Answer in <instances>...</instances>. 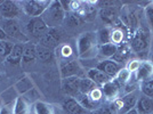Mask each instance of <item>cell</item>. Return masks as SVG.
Returning <instances> with one entry per match:
<instances>
[{"mask_svg": "<svg viewBox=\"0 0 153 114\" xmlns=\"http://www.w3.org/2000/svg\"><path fill=\"white\" fill-rule=\"evenodd\" d=\"M65 19V10L63 9V6L61 1H51V5L42 14V19L45 21L47 26L51 27H56L58 26L63 19Z\"/></svg>", "mask_w": 153, "mask_h": 114, "instance_id": "1", "label": "cell"}, {"mask_svg": "<svg viewBox=\"0 0 153 114\" xmlns=\"http://www.w3.org/2000/svg\"><path fill=\"white\" fill-rule=\"evenodd\" d=\"M98 50L95 33H85L78 39V53L81 58H91Z\"/></svg>", "mask_w": 153, "mask_h": 114, "instance_id": "2", "label": "cell"}, {"mask_svg": "<svg viewBox=\"0 0 153 114\" xmlns=\"http://www.w3.org/2000/svg\"><path fill=\"white\" fill-rule=\"evenodd\" d=\"M51 5V1H45V0H29V1H23L22 2V9L23 12L33 17H40V15L45 13V10Z\"/></svg>", "mask_w": 153, "mask_h": 114, "instance_id": "3", "label": "cell"}, {"mask_svg": "<svg viewBox=\"0 0 153 114\" xmlns=\"http://www.w3.org/2000/svg\"><path fill=\"white\" fill-rule=\"evenodd\" d=\"M0 25L5 31L7 37L16 39L21 42H27V38L22 32L21 26L16 19H2V23H0Z\"/></svg>", "mask_w": 153, "mask_h": 114, "instance_id": "4", "label": "cell"}, {"mask_svg": "<svg viewBox=\"0 0 153 114\" xmlns=\"http://www.w3.org/2000/svg\"><path fill=\"white\" fill-rule=\"evenodd\" d=\"M26 29H27V32L31 34L32 37L40 39L48 32L49 27L47 26L42 17H33L27 22Z\"/></svg>", "mask_w": 153, "mask_h": 114, "instance_id": "5", "label": "cell"}, {"mask_svg": "<svg viewBox=\"0 0 153 114\" xmlns=\"http://www.w3.org/2000/svg\"><path fill=\"white\" fill-rule=\"evenodd\" d=\"M21 13V7L16 1L6 0L0 5V15L2 19H16Z\"/></svg>", "mask_w": 153, "mask_h": 114, "instance_id": "6", "label": "cell"}, {"mask_svg": "<svg viewBox=\"0 0 153 114\" xmlns=\"http://www.w3.org/2000/svg\"><path fill=\"white\" fill-rule=\"evenodd\" d=\"M63 91L72 98L80 95V76H70L63 79L62 82Z\"/></svg>", "mask_w": 153, "mask_h": 114, "instance_id": "7", "label": "cell"}, {"mask_svg": "<svg viewBox=\"0 0 153 114\" xmlns=\"http://www.w3.org/2000/svg\"><path fill=\"white\" fill-rule=\"evenodd\" d=\"M149 47V33L144 31L136 32L131 40V48L136 53H142V51L146 50Z\"/></svg>", "mask_w": 153, "mask_h": 114, "instance_id": "8", "label": "cell"}, {"mask_svg": "<svg viewBox=\"0 0 153 114\" xmlns=\"http://www.w3.org/2000/svg\"><path fill=\"white\" fill-rule=\"evenodd\" d=\"M81 72V66L76 61H69L61 65V76L63 79L70 76H79Z\"/></svg>", "mask_w": 153, "mask_h": 114, "instance_id": "9", "label": "cell"}, {"mask_svg": "<svg viewBox=\"0 0 153 114\" xmlns=\"http://www.w3.org/2000/svg\"><path fill=\"white\" fill-rule=\"evenodd\" d=\"M119 83L114 81V80H110L108 82H106L104 86L101 87V90H102L103 96L108 99V101H115L117 97L119 95Z\"/></svg>", "mask_w": 153, "mask_h": 114, "instance_id": "10", "label": "cell"}, {"mask_svg": "<svg viewBox=\"0 0 153 114\" xmlns=\"http://www.w3.org/2000/svg\"><path fill=\"white\" fill-rule=\"evenodd\" d=\"M96 69L104 72L110 78L117 76L118 72L120 71V67H119L118 63H115L114 61H112V59H105V61L101 62L100 64H97Z\"/></svg>", "mask_w": 153, "mask_h": 114, "instance_id": "11", "label": "cell"}, {"mask_svg": "<svg viewBox=\"0 0 153 114\" xmlns=\"http://www.w3.org/2000/svg\"><path fill=\"white\" fill-rule=\"evenodd\" d=\"M63 106L64 112L66 114H85L87 111L79 104V101L72 98V97H69L66 98L65 101H63L62 104Z\"/></svg>", "mask_w": 153, "mask_h": 114, "instance_id": "12", "label": "cell"}, {"mask_svg": "<svg viewBox=\"0 0 153 114\" xmlns=\"http://www.w3.org/2000/svg\"><path fill=\"white\" fill-rule=\"evenodd\" d=\"M23 51H24V44H14L13 49L10 51V54L6 58L7 63L14 65V66H19L22 63V57H23Z\"/></svg>", "mask_w": 153, "mask_h": 114, "instance_id": "13", "label": "cell"}, {"mask_svg": "<svg viewBox=\"0 0 153 114\" xmlns=\"http://www.w3.org/2000/svg\"><path fill=\"white\" fill-rule=\"evenodd\" d=\"M14 114H31V104L23 96H17L13 104Z\"/></svg>", "mask_w": 153, "mask_h": 114, "instance_id": "14", "label": "cell"}, {"mask_svg": "<svg viewBox=\"0 0 153 114\" xmlns=\"http://www.w3.org/2000/svg\"><path fill=\"white\" fill-rule=\"evenodd\" d=\"M37 51H36V46L31 44H27L24 46V51H23V57H22V65L23 66H30L31 64L34 63L37 58Z\"/></svg>", "mask_w": 153, "mask_h": 114, "instance_id": "15", "label": "cell"}, {"mask_svg": "<svg viewBox=\"0 0 153 114\" xmlns=\"http://www.w3.org/2000/svg\"><path fill=\"white\" fill-rule=\"evenodd\" d=\"M87 78H89L90 80L95 83L96 86H100V87L104 86L105 83L108 82V81L111 80L110 76H108L104 72H102V71L97 70L96 67L95 69H90V70L88 71Z\"/></svg>", "mask_w": 153, "mask_h": 114, "instance_id": "16", "label": "cell"}, {"mask_svg": "<svg viewBox=\"0 0 153 114\" xmlns=\"http://www.w3.org/2000/svg\"><path fill=\"white\" fill-rule=\"evenodd\" d=\"M137 80L145 81L153 76V64L151 62H143L140 63V69L137 70Z\"/></svg>", "mask_w": 153, "mask_h": 114, "instance_id": "17", "label": "cell"}, {"mask_svg": "<svg viewBox=\"0 0 153 114\" xmlns=\"http://www.w3.org/2000/svg\"><path fill=\"white\" fill-rule=\"evenodd\" d=\"M32 88H34L33 87V83H32L31 79L29 78V76H23V78H21L17 82L14 84V89H15V91L17 93V95L19 96H22L26 94L29 90H31Z\"/></svg>", "mask_w": 153, "mask_h": 114, "instance_id": "18", "label": "cell"}, {"mask_svg": "<svg viewBox=\"0 0 153 114\" xmlns=\"http://www.w3.org/2000/svg\"><path fill=\"white\" fill-rule=\"evenodd\" d=\"M137 111L140 114H152L153 112V98L142 97L137 101Z\"/></svg>", "mask_w": 153, "mask_h": 114, "instance_id": "19", "label": "cell"}, {"mask_svg": "<svg viewBox=\"0 0 153 114\" xmlns=\"http://www.w3.org/2000/svg\"><path fill=\"white\" fill-rule=\"evenodd\" d=\"M100 17L103 22L112 24L118 19V13L113 7H108V8H101L100 10Z\"/></svg>", "mask_w": 153, "mask_h": 114, "instance_id": "20", "label": "cell"}, {"mask_svg": "<svg viewBox=\"0 0 153 114\" xmlns=\"http://www.w3.org/2000/svg\"><path fill=\"white\" fill-rule=\"evenodd\" d=\"M122 103H123V107H122V111L123 113H127L128 111H130V110H133L135 108V106L137 105V96L135 95V94H131V93H129L127 94L126 96H123L121 98Z\"/></svg>", "mask_w": 153, "mask_h": 114, "instance_id": "21", "label": "cell"}, {"mask_svg": "<svg viewBox=\"0 0 153 114\" xmlns=\"http://www.w3.org/2000/svg\"><path fill=\"white\" fill-rule=\"evenodd\" d=\"M117 50H118V46L113 44L112 42L98 46V53H100L103 57H105V58H111V57H113L115 54H117Z\"/></svg>", "mask_w": 153, "mask_h": 114, "instance_id": "22", "label": "cell"}, {"mask_svg": "<svg viewBox=\"0 0 153 114\" xmlns=\"http://www.w3.org/2000/svg\"><path fill=\"white\" fill-rule=\"evenodd\" d=\"M36 51H37V56L40 61L42 62H48L53 58V51L51 48H47L42 44H36Z\"/></svg>", "mask_w": 153, "mask_h": 114, "instance_id": "23", "label": "cell"}, {"mask_svg": "<svg viewBox=\"0 0 153 114\" xmlns=\"http://www.w3.org/2000/svg\"><path fill=\"white\" fill-rule=\"evenodd\" d=\"M79 104L82 106L86 111H94V110H97L98 107V103L94 101L91 98L89 97V95H79Z\"/></svg>", "mask_w": 153, "mask_h": 114, "instance_id": "24", "label": "cell"}, {"mask_svg": "<svg viewBox=\"0 0 153 114\" xmlns=\"http://www.w3.org/2000/svg\"><path fill=\"white\" fill-rule=\"evenodd\" d=\"M33 113L34 114H54V108L51 105L45 101H39L33 104Z\"/></svg>", "mask_w": 153, "mask_h": 114, "instance_id": "25", "label": "cell"}, {"mask_svg": "<svg viewBox=\"0 0 153 114\" xmlns=\"http://www.w3.org/2000/svg\"><path fill=\"white\" fill-rule=\"evenodd\" d=\"M96 88V84L89 78H80V95H88Z\"/></svg>", "mask_w": 153, "mask_h": 114, "instance_id": "26", "label": "cell"}, {"mask_svg": "<svg viewBox=\"0 0 153 114\" xmlns=\"http://www.w3.org/2000/svg\"><path fill=\"white\" fill-rule=\"evenodd\" d=\"M111 30L108 27H103L101 29L98 33L96 34V38H97V42H98V46L101 44H110L111 42Z\"/></svg>", "mask_w": 153, "mask_h": 114, "instance_id": "27", "label": "cell"}, {"mask_svg": "<svg viewBox=\"0 0 153 114\" xmlns=\"http://www.w3.org/2000/svg\"><path fill=\"white\" fill-rule=\"evenodd\" d=\"M121 21L122 23L125 24L126 26H128L129 29H131V30H134L137 27V24H138V22H137V17L135 16L134 13H131V12H128V13L123 14L121 17Z\"/></svg>", "mask_w": 153, "mask_h": 114, "instance_id": "28", "label": "cell"}, {"mask_svg": "<svg viewBox=\"0 0 153 114\" xmlns=\"http://www.w3.org/2000/svg\"><path fill=\"white\" fill-rule=\"evenodd\" d=\"M115 78H117L115 81L119 84H126L130 80V78H131V72L128 69H120V71L118 72V74H117Z\"/></svg>", "mask_w": 153, "mask_h": 114, "instance_id": "29", "label": "cell"}, {"mask_svg": "<svg viewBox=\"0 0 153 114\" xmlns=\"http://www.w3.org/2000/svg\"><path fill=\"white\" fill-rule=\"evenodd\" d=\"M140 90L145 95V97L153 98V79H149L145 81H142Z\"/></svg>", "mask_w": 153, "mask_h": 114, "instance_id": "30", "label": "cell"}, {"mask_svg": "<svg viewBox=\"0 0 153 114\" xmlns=\"http://www.w3.org/2000/svg\"><path fill=\"white\" fill-rule=\"evenodd\" d=\"M14 44L10 41H0V58H5L6 59L8 55L10 54V51L13 49Z\"/></svg>", "mask_w": 153, "mask_h": 114, "instance_id": "31", "label": "cell"}, {"mask_svg": "<svg viewBox=\"0 0 153 114\" xmlns=\"http://www.w3.org/2000/svg\"><path fill=\"white\" fill-rule=\"evenodd\" d=\"M129 54H130V50H129V48L126 47V46H123L121 48H118V50H117V54H115L114 56H113V59H114V62H123V61H126L129 56Z\"/></svg>", "mask_w": 153, "mask_h": 114, "instance_id": "32", "label": "cell"}, {"mask_svg": "<svg viewBox=\"0 0 153 114\" xmlns=\"http://www.w3.org/2000/svg\"><path fill=\"white\" fill-rule=\"evenodd\" d=\"M39 40H40V42H39V44H42V46H45V47H47V48H51H51H54V47H56L57 44H58L57 41L53 38L48 32L46 33L44 37H41Z\"/></svg>", "mask_w": 153, "mask_h": 114, "instance_id": "33", "label": "cell"}, {"mask_svg": "<svg viewBox=\"0 0 153 114\" xmlns=\"http://www.w3.org/2000/svg\"><path fill=\"white\" fill-rule=\"evenodd\" d=\"M22 96H23L30 104H36L37 101H40V94H39V91L36 88H32L31 90H29L26 94H24V95H22Z\"/></svg>", "mask_w": 153, "mask_h": 114, "instance_id": "34", "label": "cell"}, {"mask_svg": "<svg viewBox=\"0 0 153 114\" xmlns=\"http://www.w3.org/2000/svg\"><path fill=\"white\" fill-rule=\"evenodd\" d=\"M123 40V32L120 29H115L111 32V42L115 46L120 44Z\"/></svg>", "mask_w": 153, "mask_h": 114, "instance_id": "35", "label": "cell"}, {"mask_svg": "<svg viewBox=\"0 0 153 114\" xmlns=\"http://www.w3.org/2000/svg\"><path fill=\"white\" fill-rule=\"evenodd\" d=\"M145 17H146L147 24L150 26V29L153 31V2L147 5L145 8Z\"/></svg>", "mask_w": 153, "mask_h": 114, "instance_id": "36", "label": "cell"}, {"mask_svg": "<svg viewBox=\"0 0 153 114\" xmlns=\"http://www.w3.org/2000/svg\"><path fill=\"white\" fill-rule=\"evenodd\" d=\"M48 33H49V34H51V37L55 39L57 42H59V41L62 40V38H63V31H62V30H61L58 26L48 29Z\"/></svg>", "mask_w": 153, "mask_h": 114, "instance_id": "37", "label": "cell"}, {"mask_svg": "<svg viewBox=\"0 0 153 114\" xmlns=\"http://www.w3.org/2000/svg\"><path fill=\"white\" fill-rule=\"evenodd\" d=\"M88 95H89L90 98L94 101H96V103H100V101L103 98L102 90H101V88H97V87H96L94 90H91Z\"/></svg>", "mask_w": 153, "mask_h": 114, "instance_id": "38", "label": "cell"}, {"mask_svg": "<svg viewBox=\"0 0 153 114\" xmlns=\"http://www.w3.org/2000/svg\"><path fill=\"white\" fill-rule=\"evenodd\" d=\"M0 114H14L13 104H4L0 108Z\"/></svg>", "mask_w": 153, "mask_h": 114, "instance_id": "39", "label": "cell"}, {"mask_svg": "<svg viewBox=\"0 0 153 114\" xmlns=\"http://www.w3.org/2000/svg\"><path fill=\"white\" fill-rule=\"evenodd\" d=\"M140 61H131L130 63L128 64V70L130 71L131 73L133 72H137V70L140 69Z\"/></svg>", "mask_w": 153, "mask_h": 114, "instance_id": "40", "label": "cell"}, {"mask_svg": "<svg viewBox=\"0 0 153 114\" xmlns=\"http://www.w3.org/2000/svg\"><path fill=\"white\" fill-rule=\"evenodd\" d=\"M61 53H62V56H63V57L71 56V54H72L71 47H70V46H63V47H62V50H61Z\"/></svg>", "mask_w": 153, "mask_h": 114, "instance_id": "41", "label": "cell"}, {"mask_svg": "<svg viewBox=\"0 0 153 114\" xmlns=\"http://www.w3.org/2000/svg\"><path fill=\"white\" fill-rule=\"evenodd\" d=\"M97 114H113V110L112 107H108V106L101 107L97 111Z\"/></svg>", "mask_w": 153, "mask_h": 114, "instance_id": "42", "label": "cell"}, {"mask_svg": "<svg viewBox=\"0 0 153 114\" xmlns=\"http://www.w3.org/2000/svg\"><path fill=\"white\" fill-rule=\"evenodd\" d=\"M6 39H7L6 33H5V31L2 30V27H1V25H0V41H5Z\"/></svg>", "mask_w": 153, "mask_h": 114, "instance_id": "43", "label": "cell"}, {"mask_svg": "<svg viewBox=\"0 0 153 114\" xmlns=\"http://www.w3.org/2000/svg\"><path fill=\"white\" fill-rule=\"evenodd\" d=\"M125 114H140V112L136 110V108H133V110H130V111H128L127 113Z\"/></svg>", "mask_w": 153, "mask_h": 114, "instance_id": "44", "label": "cell"}, {"mask_svg": "<svg viewBox=\"0 0 153 114\" xmlns=\"http://www.w3.org/2000/svg\"><path fill=\"white\" fill-rule=\"evenodd\" d=\"M1 106H2V101H1V98H0V108H1Z\"/></svg>", "mask_w": 153, "mask_h": 114, "instance_id": "45", "label": "cell"}, {"mask_svg": "<svg viewBox=\"0 0 153 114\" xmlns=\"http://www.w3.org/2000/svg\"><path fill=\"white\" fill-rule=\"evenodd\" d=\"M151 57H152V59H153V48H152V53H151Z\"/></svg>", "mask_w": 153, "mask_h": 114, "instance_id": "46", "label": "cell"}, {"mask_svg": "<svg viewBox=\"0 0 153 114\" xmlns=\"http://www.w3.org/2000/svg\"><path fill=\"white\" fill-rule=\"evenodd\" d=\"M1 21H2V17H1V15H0V22H1Z\"/></svg>", "mask_w": 153, "mask_h": 114, "instance_id": "47", "label": "cell"}]
</instances>
